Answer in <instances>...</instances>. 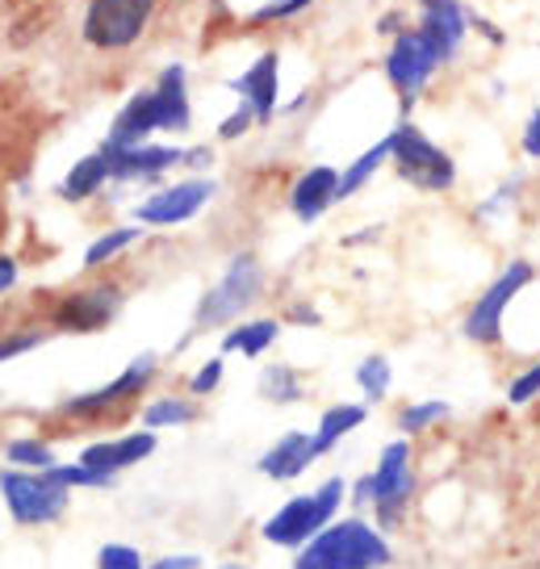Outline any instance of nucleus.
<instances>
[{"label":"nucleus","mask_w":540,"mask_h":569,"mask_svg":"<svg viewBox=\"0 0 540 569\" xmlns=\"http://www.w3.org/2000/svg\"><path fill=\"white\" fill-rule=\"evenodd\" d=\"M537 281V268L528 264V260H511V264L487 284V293L478 298V302L469 306L466 315V339L469 343H482V348H494L499 339H503V322H507V310L511 302L520 298L528 284Z\"/></svg>","instance_id":"nucleus-7"},{"label":"nucleus","mask_w":540,"mask_h":569,"mask_svg":"<svg viewBox=\"0 0 540 569\" xmlns=\"http://www.w3.org/2000/svg\"><path fill=\"white\" fill-rule=\"evenodd\" d=\"M160 373V360L151 352L134 356L122 373L113 377L109 386H97V390H84V393H72V398H63V415H72V419H106L113 410H122L127 402H134L139 393L156 381Z\"/></svg>","instance_id":"nucleus-9"},{"label":"nucleus","mask_w":540,"mask_h":569,"mask_svg":"<svg viewBox=\"0 0 540 569\" xmlns=\"http://www.w3.org/2000/svg\"><path fill=\"white\" fill-rule=\"evenodd\" d=\"M4 461L13 465V469H30V473H47L54 469V448L47 440H38V436H18V440H9L4 452H0Z\"/></svg>","instance_id":"nucleus-28"},{"label":"nucleus","mask_w":540,"mask_h":569,"mask_svg":"<svg viewBox=\"0 0 540 569\" xmlns=\"http://www.w3.org/2000/svg\"><path fill=\"white\" fill-rule=\"evenodd\" d=\"M18 277H21V272H18V260L0 251V298H4V293H9L13 284H18Z\"/></svg>","instance_id":"nucleus-42"},{"label":"nucleus","mask_w":540,"mask_h":569,"mask_svg":"<svg viewBox=\"0 0 540 569\" xmlns=\"http://www.w3.org/2000/svg\"><path fill=\"white\" fill-rule=\"evenodd\" d=\"M0 498L18 528H47L59 523L72 507V490L51 473H30V469H0Z\"/></svg>","instance_id":"nucleus-5"},{"label":"nucleus","mask_w":540,"mask_h":569,"mask_svg":"<svg viewBox=\"0 0 540 569\" xmlns=\"http://www.w3.org/2000/svg\"><path fill=\"white\" fill-rule=\"evenodd\" d=\"M469 26H473V30H478V34H487V42H490V47H503V42H507V34H503V30H499V26H494V21L478 18V13H469Z\"/></svg>","instance_id":"nucleus-41"},{"label":"nucleus","mask_w":540,"mask_h":569,"mask_svg":"<svg viewBox=\"0 0 540 569\" xmlns=\"http://www.w3.org/2000/svg\"><path fill=\"white\" fill-rule=\"evenodd\" d=\"M156 0H89L80 38L92 51H127L143 38Z\"/></svg>","instance_id":"nucleus-8"},{"label":"nucleus","mask_w":540,"mask_h":569,"mask_svg":"<svg viewBox=\"0 0 540 569\" xmlns=\"http://www.w3.org/2000/svg\"><path fill=\"white\" fill-rule=\"evenodd\" d=\"M222 369H227V365H222V356H210L198 373L189 377V393H193V398H210V393L222 386Z\"/></svg>","instance_id":"nucleus-35"},{"label":"nucleus","mask_w":540,"mask_h":569,"mask_svg":"<svg viewBox=\"0 0 540 569\" xmlns=\"http://www.w3.org/2000/svg\"><path fill=\"white\" fill-rule=\"evenodd\" d=\"M314 0H269V4H260L252 13L256 26H269V21H289L298 18V13H307Z\"/></svg>","instance_id":"nucleus-33"},{"label":"nucleus","mask_w":540,"mask_h":569,"mask_svg":"<svg viewBox=\"0 0 540 569\" xmlns=\"http://www.w3.org/2000/svg\"><path fill=\"white\" fill-rule=\"evenodd\" d=\"M252 126H256V113H252V106H243V101H239V106H234L231 113H227V118H222V126H218V139H222V142L243 139V134H248V130H252Z\"/></svg>","instance_id":"nucleus-36"},{"label":"nucleus","mask_w":540,"mask_h":569,"mask_svg":"<svg viewBox=\"0 0 540 569\" xmlns=\"http://www.w3.org/2000/svg\"><path fill=\"white\" fill-rule=\"evenodd\" d=\"M227 89H231L243 106H252L256 126H269L272 118H277V106H281V54L264 51L252 68L243 71L239 80H231Z\"/></svg>","instance_id":"nucleus-15"},{"label":"nucleus","mask_w":540,"mask_h":569,"mask_svg":"<svg viewBox=\"0 0 540 569\" xmlns=\"http://www.w3.org/2000/svg\"><path fill=\"white\" fill-rule=\"evenodd\" d=\"M516 193H520V180H511V184H503V189H499V193L490 197V201H487V206H482L478 213H482V218H487V213H499L503 206H511V201H516Z\"/></svg>","instance_id":"nucleus-38"},{"label":"nucleus","mask_w":540,"mask_h":569,"mask_svg":"<svg viewBox=\"0 0 540 569\" xmlns=\"http://www.w3.org/2000/svg\"><path fill=\"white\" fill-rule=\"evenodd\" d=\"M436 71H440V59H436L432 42L407 26V30L390 42V51H386V80H390V89L398 92L402 113L423 97V89L432 84Z\"/></svg>","instance_id":"nucleus-10"},{"label":"nucleus","mask_w":540,"mask_h":569,"mask_svg":"<svg viewBox=\"0 0 540 569\" xmlns=\"http://www.w3.org/2000/svg\"><path fill=\"white\" fill-rule=\"evenodd\" d=\"M109 160V172L118 184H139V180H160L184 163V147L177 142H139V147H101Z\"/></svg>","instance_id":"nucleus-13"},{"label":"nucleus","mask_w":540,"mask_h":569,"mask_svg":"<svg viewBox=\"0 0 540 569\" xmlns=\"http://www.w3.org/2000/svg\"><path fill=\"white\" fill-rule=\"evenodd\" d=\"M109 180H113V172H109L106 151H92V156H84V160H76L72 168H68V177L59 180V197L80 206V201H89V197L101 193Z\"/></svg>","instance_id":"nucleus-21"},{"label":"nucleus","mask_w":540,"mask_h":569,"mask_svg":"<svg viewBox=\"0 0 540 569\" xmlns=\"http://www.w3.org/2000/svg\"><path fill=\"white\" fill-rule=\"evenodd\" d=\"M340 201V168H331V163H314L307 168L302 177L293 180V189H289V210L298 222H319L331 206Z\"/></svg>","instance_id":"nucleus-17"},{"label":"nucleus","mask_w":540,"mask_h":569,"mask_svg":"<svg viewBox=\"0 0 540 569\" xmlns=\"http://www.w3.org/2000/svg\"><path fill=\"white\" fill-rule=\"evenodd\" d=\"M210 163H214V151H210V147H189V151H184V168H193V172H206Z\"/></svg>","instance_id":"nucleus-43"},{"label":"nucleus","mask_w":540,"mask_h":569,"mask_svg":"<svg viewBox=\"0 0 540 569\" xmlns=\"http://www.w3.org/2000/svg\"><path fill=\"white\" fill-rule=\"evenodd\" d=\"M193 419H198V402H193V398H177V393L156 398V402H147V407H143V427H147V431H163V427H189Z\"/></svg>","instance_id":"nucleus-26"},{"label":"nucleus","mask_w":540,"mask_h":569,"mask_svg":"<svg viewBox=\"0 0 540 569\" xmlns=\"http://www.w3.org/2000/svg\"><path fill=\"white\" fill-rule=\"evenodd\" d=\"M214 180L210 177H189L177 184H163L151 197L134 206V222L139 227H184L193 222L210 201H214Z\"/></svg>","instance_id":"nucleus-11"},{"label":"nucleus","mask_w":540,"mask_h":569,"mask_svg":"<svg viewBox=\"0 0 540 569\" xmlns=\"http://www.w3.org/2000/svg\"><path fill=\"white\" fill-rule=\"evenodd\" d=\"M289 319L293 322H310V327H319V310H310V306H293V310H289Z\"/></svg>","instance_id":"nucleus-45"},{"label":"nucleus","mask_w":540,"mask_h":569,"mask_svg":"<svg viewBox=\"0 0 540 569\" xmlns=\"http://www.w3.org/2000/svg\"><path fill=\"white\" fill-rule=\"evenodd\" d=\"M302 393H307V381L289 365H269L260 373V398L272 407H293V402H302Z\"/></svg>","instance_id":"nucleus-25"},{"label":"nucleus","mask_w":540,"mask_h":569,"mask_svg":"<svg viewBox=\"0 0 540 569\" xmlns=\"http://www.w3.org/2000/svg\"><path fill=\"white\" fill-rule=\"evenodd\" d=\"M147 569H201V557H193V552H180V557H160V561H147Z\"/></svg>","instance_id":"nucleus-39"},{"label":"nucleus","mask_w":540,"mask_h":569,"mask_svg":"<svg viewBox=\"0 0 540 569\" xmlns=\"http://www.w3.org/2000/svg\"><path fill=\"white\" fill-rule=\"evenodd\" d=\"M390 163L419 193H449L457 184V160L414 122H398L390 130Z\"/></svg>","instance_id":"nucleus-4"},{"label":"nucleus","mask_w":540,"mask_h":569,"mask_svg":"<svg viewBox=\"0 0 540 569\" xmlns=\"http://www.w3.org/2000/svg\"><path fill=\"white\" fill-rule=\"evenodd\" d=\"M364 419H369V407H364V402H336V407H327L323 415H319V427H314L319 452L327 457V452L340 445V440H348L357 427H364Z\"/></svg>","instance_id":"nucleus-22"},{"label":"nucleus","mask_w":540,"mask_h":569,"mask_svg":"<svg viewBox=\"0 0 540 569\" xmlns=\"http://www.w3.org/2000/svg\"><path fill=\"white\" fill-rule=\"evenodd\" d=\"M97 569H147V561L134 545H106L97 552Z\"/></svg>","instance_id":"nucleus-32"},{"label":"nucleus","mask_w":540,"mask_h":569,"mask_svg":"<svg viewBox=\"0 0 540 569\" xmlns=\"http://www.w3.org/2000/svg\"><path fill=\"white\" fill-rule=\"evenodd\" d=\"M378 30H381V34L398 38L402 30H407V18H402V13H386V18L378 21Z\"/></svg>","instance_id":"nucleus-44"},{"label":"nucleus","mask_w":540,"mask_h":569,"mask_svg":"<svg viewBox=\"0 0 540 569\" xmlns=\"http://www.w3.org/2000/svg\"><path fill=\"white\" fill-rule=\"evenodd\" d=\"M348 498H352V507H360V511H364V507H373V478L364 473L357 486H348Z\"/></svg>","instance_id":"nucleus-40"},{"label":"nucleus","mask_w":540,"mask_h":569,"mask_svg":"<svg viewBox=\"0 0 540 569\" xmlns=\"http://www.w3.org/2000/svg\"><path fill=\"white\" fill-rule=\"evenodd\" d=\"M373 516H378L381 532H398V523L407 516L414 498V448L411 440H390L381 448L378 465H373Z\"/></svg>","instance_id":"nucleus-6"},{"label":"nucleus","mask_w":540,"mask_h":569,"mask_svg":"<svg viewBox=\"0 0 540 569\" xmlns=\"http://www.w3.org/2000/svg\"><path fill=\"white\" fill-rule=\"evenodd\" d=\"M118 310H122L118 284H89V289H76L51 306V327L68 331V336H97L118 319Z\"/></svg>","instance_id":"nucleus-12"},{"label":"nucleus","mask_w":540,"mask_h":569,"mask_svg":"<svg viewBox=\"0 0 540 569\" xmlns=\"http://www.w3.org/2000/svg\"><path fill=\"white\" fill-rule=\"evenodd\" d=\"M47 336L42 331H13V336H0V365H9V360H18V356L34 352L42 348Z\"/></svg>","instance_id":"nucleus-34"},{"label":"nucleus","mask_w":540,"mask_h":569,"mask_svg":"<svg viewBox=\"0 0 540 569\" xmlns=\"http://www.w3.org/2000/svg\"><path fill=\"white\" fill-rule=\"evenodd\" d=\"M156 431H127V436H113V440H92L76 461L97 469V473H106V478H118V473H127L134 469L139 461H147L151 452H156Z\"/></svg>","instance_id":"nucleus-16"},{"label":"nucleus","mask_w":540,"mask_h":569,"mask_svg":"<svg viewBox=\"0 0 540 569\" xmlns=\"http://www.w3.org/2000/svg\"><path fill=\"white\" fill-rule=\"evenodd\" d=\"M214 569H248L243 561H227V566H214Z\"/></svg>","instance_id":"nucleus-46"},{"label":"nucleus","mask_w":540,"mask_h":569,"mask_svg":"<svg viewBox=\"0 0 540 569\" xmlns=\"http://www.w3.org/2000/svg\"><path fill=\"white\" fill-rule=\"evenodd\" d=\"M452 415L449 402H440V398H428V402H411V407L398 410V427H402V436L411 440V436H423V431H432L440 427L444 419Z\"/></svg>","instance_id":"nucleus-29"},{"label":"nucleus","mask_w":540,"mask_h":569,"mask_svg":"<svg viewBox=\"0 0 540 569\" xmlns=\"http://www.w3.org/2000/svg\"><path fill=\"white\" fill-rule=\"evenodd\" d=\"M394 561V549L378 523L364 516H348L327 523L310 545L298 549L289 569H386Z\"/></svg>","instance_id":"nucleus-1"},{"label":"nucleus","mask_w":540,"mask_h":569,"mask_svg":"<svg viewBox=\"0 0 540 569\" xmlns=\"http://www.w3.org/2000/svg\"><path fill=\"white\" fill-rule=\"evenodd\" d=\"M537 398H540V360H532L523 373L511 377L507 402H511V407H528V402H537Z\"/></svg>","instance_id":"nucleus-31"},{"label":"nucleus","mask_w":540,"mask_h":569,"mask_svg":"<svg viewBox=\"0 0 540 569\" xmlns=\"http://www.w3.org/2000/svg\"><path fill=\"white\" fill-rule=\"evenodd\" d=\"M357 386L360 393H364V402H381L386 393H390V386H394V369H390V360L381 352L364 356L357 365Z\"/></svg>","instance_id":"nucleus-30"},{"label":"nucleus","mask_w":540,"mask_h":569,"mask_svg":"<svg viewBox=\"0 0 540 569\" xmlns=\"http://www.w3.org/2000/svg\"><path fill=\"white\" fill-rule=\"evenodd\" d=\"M520 147H523V156H528V160L540 163V109H532V118L523 122Z\"/></svg>","instance_id":"nucleus-37"},{"label":"nucleus","mask_w":540,"mask_h":569,"mask_svg":"<svg viewBox=\"0 0 540 569\" xmlns=\"http://www.w3.org/2000/svg\"><path fill=\"white\" fill-rule=\"evenodd\" d=\"M143 239V227H109L106 234H97L84 251V268H106L109 260H118L122 251H130Z\"/></svg>","instance_id":"nucleus-27"},{"label":"nucleus","mask_w":540,"mask_h":569,"mask_svg":"<svg viewBox=\"0 0 540 569\" xmlns=\"http://www.w3.org/2000/svg\"><path fill=\"white\" fill-rule=\"evenodd\" d=\"M151 134H160V101H156V89H139L109 122L101 147H139V142H151Z\"/></svg>","instance_id":"nucleus-18"},{"label":"nucleus","mask_w":540,"mask_h":569,"mask_svg":"<svg viewBox=\"0 0 540 569\" xmlns=\"http://www.w3.org/2000/svg\"><path fill=\"white\" fill-rule=\"evenodd\" d=\"M319 457H323V452L314 445V431H286V436L256 461V469L269 481H293V478H302Z\"/></svg>","instance_id":"nucleus-19"},{"label":"nucleus","mask_w":540,"mask_h":569,"mask_svg":"<svg viewBox=\"0 0 540 569\" xmlns=\"http://www.w3.org/2000/svg\"><path fill=\"white\" fill-rule=\"evenodd\" d=\"M343 502H348V481L336 473V478H327L319 490H310V495H293L281 511H272V516L264 519L260 536H264L269 545H277V549L298 552L302 545H310L314 536L323 532L327 523H336V519H340Z\"/></svg>","instance_id":"nucleus-2"},{"label":"nucleus","mask_w":540,"mask_h":569,"mask_svg":"<svg viewBox=\"0 0 540 569\" xmlns=\"http://www.w3.org/2000/svg\"><path fill=\"white\" fill-rule=\"evenodd\" d=\"M156 101H160V134H189L193 106H189V76L180 63H168L156 80Z\"/></svg>","instance_id":"nucleus-20"},{"label":"nucleus","mask_w":540,"mask_h":569,"mask_svg":"<svg viewBox=\"0 0 540 569\" xmlns=\"http://www.w3.org/2000/svg\"><path fill=\"white\" fill-rule=\"evenodd\" d=\"M386 163H390V134H386L381 142H373L369 151H360L357 160L343 168V172H340V201L357 197L360 189H364V184H369V180H373L381 168H386Z\"/></svg>","instance_id":"nucleus-24"},{"label":"nucleus","mask_w":540,"mask_h":569,"mask_svg":"<svg viewBox=\"0 0 540 569\" xmlns=\"http://www.w3.org/2000/svg\"><path fill=\"white\" fill-rule=\"evenodd\" d=\"M281 339V319H252V322H239V327H227L222 336V352H239L256 360L264 356Z\"/></svg>","instance_id":"nucleus-23"},{"label":"nucleus","mask_w":540,"mask_h":569,"mask_svg":"<svg viewBox=\"0 0 540 569\" xmlns=\"http://www.w3.org/2000/svg\"><path fill=\"white\" fill-rule=\"evenodd\" d=\"M260 293H264V264L256 260L252 251H239V256H231V264L218 277L214 289L201 293L198 310H193V331L231 327L260 302Z\"/></svg>","instance_id":"nucleus-3"},{"label":"nucleus","mask_w":540,"mask_h":569,"mask_svg":"<svg viewBox=\"0 0 540 569\" xmlns=\"http://www.w3.org/2000/svg\"><path fill=\"white\" fill-rule=\"evenodd\" d=\"M419 34L432 42L440 68H449L452 59L461 54L469 34V13L461 0H419Z\"/></svg>","instance_id":"nucleus-14"}]
</instances>
